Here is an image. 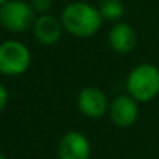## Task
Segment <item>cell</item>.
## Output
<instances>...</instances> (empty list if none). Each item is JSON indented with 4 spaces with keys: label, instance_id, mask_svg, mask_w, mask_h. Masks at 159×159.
I'll use <instances>...</instances> for the list:
<instances>
[{
    "label": "cell",
    "instance_id": "6da1fadb",
    "mask_svg": "<svg viewBox=\"0 0 159 159\" xmlns=\"http://www.w3.org/2000/svg\"><path fill=\"white\" fill-rule=\"evenodd\" d=\"M102 14L97 8L84 2L67 5L61 14L62 27L76 38L94 36L102 25Z\"/></svg>",
    "mask_w": 159,
    "mask_h": 159
},
{
    "label": "cell",
    "instance_id": "30bf717a",
    "mask_svg": "<svg viewBox=\"0 0 159 159\" xmlns=\"http://www.w3.org/2000/svg\"><path fill=\"white\" fill-rule=\"evenodd\" d=\"M100 14L106 20H119L123 16L125 7L122 0H103L100 3Z\"/></svg>",
    "mask_w": 159,
    "mask_h": 159
},
{
    "label": "cell",
    "instance_id": "5bb4252c",
    "mask_svg": "<svg viewBox=\"0 0 159 159\" xmlns=\"http://www.w3.org/2000/svg\"><path fill=\"white\" fill-rule=\"evenodd\" d=\"M0 159H7V157H5V156H3V154H2V156H0Z\"/></svg>",
    "mask_w": 159,
    "mask_h": 159
},
{
    "label": "cell",
    "instance_id": "ba28073f",
    "mask_svg": "<svg viewBox=\"0 0 159 159\" xmlns=\"http://www.w3.org/2000/svg\"><path fill=\"white\" fill-rule=\"evenodd\" d=\"M61 22L55 19L53 16L44 14L34 20L33 25V34L34 39L44 45H53L61 38Z\"/></svg>",
    "mask_w": 159,
    "mask_h": 159
},
{
    "label": "cell",
    "instance_id": "7a4b0ae2",
    "mask_svg": "<svg viewBox=\"0 0 159 159\" xmlns=\"http://www.w3.org/2000/svg\"><path fill=\"white\" fill-rule=\"evenodd\" d=\"M129 97L136 102H150L159 94V69L153 64L134 67L126 80Z\"/></svg>",
    "mask_w": 159,
    "mask_h": 159
},
{
    "label": "cell",
    "instance_id": "8fae6325",
    "mask_svg": "<svg viewBox=\"0 0 159 159\" xmlns=\"http://www.w3.org/2000/svg\"><path fill=\"white\" fill-rule=\"evenodd\" d=\"M53 5V0H31V8L38 13H45Z\"/></svg>",
    "mask_w": 159,
    "mask_h": 159
},
{
    "label": "cell",
    "instance_id": "7c38bea8",
    "mask_svg": "<svg viewBox=\"0 0 159 159\" xmlns=\"http://www.w3.org/2000/svg\"><path fill=\"white\" fill-rule=\"evenodd\" d=\"M7 102H8V92L5 86H0V108L5 109L7 108Z\"/></svg>",
    "mask_w": 159,
    "mask_h": 159
},
{
    "label": "cell",
    "instance_id": "8992f818",
    "mask_svg": "<svg viewBox=\"0 0 159 159\" xmlns=\"http://www.w3.org/2000/svg\"><path fill=\"white\" fill-rule=\"evenodd\" d=\"M78 109L86 117L98 119L108 111L106 95L97 88H84L76 98Z\"/></svg>",
    "mask_w": 159,
    "mask_h": 159
},
{
    "label": "cell",
    "instance_id": "4fadbf2b",
    "mask_svg": "<svg viewBox=\"0 0 159 159\" xmlns=\"http://www.w3.org/2000/svg\"><path fill=\"white\" fill-rule=\"evenodd\" d=\"M7 2H10V0H0V3H2V5H3V3H7Z\"/></svg>",
    "mask_w": 159,
    "mask_h": 159
},
{
    "label": "cell",
    "instance_id": "3957f363",
    "mask_svg": "<svg viewBox=\"0 0 159 159\" xmlns=\"http://www.w3.org/2000/svg\"><path fill=\"white\" fill-rule=\"evenodd\" d=\"M31 62L30 50L19 41H5L0 45V70L5 75L17 76L28 70Z\"/></svg>",
    "mask_w": 159,
    "mask_h": 159
},
{
    "label": "cell",
    "instance_id": "277c9868",
    "mask_svg": "<svg viewBox=\"0 0 159 159\" xmlns=\"http://www.w3.org/2000/svg\"><path fill=\"white\" fill-rule=\"evenodd\" d=\"M0 22L13 33H20L34 25V10L22 0H10L2 5Z\"/></svg>",
    "mask_w": 159,
    "mask_h": 159
},
{
    "label": "cell",
    "instance_id": "5b68a950",
    "mask_svg": "<svg viewBox=\"0 0 159 159\" xmlns=\"http://www.w3.org/2000/svg\"><path fill=\"white\" fill-rule=\"evenodd\" d=\"M58 156L59 159H89L91 143L84 134L70 131L59 140Z\"/></svg>",
    "mask_w": 159,
    "mask_h": 159
},
{
    "label": "cell",
    "instance_id": "52a82bcc",
    "mask_svg": "<svg viewBox=\"0 0 159 159\" xmlns=\"http://www.w3.org/2000/svg\"><path fill=\"white\" fill-rule=\"evenodd\" d=\"M109 112H111V120L117 126L128 128V126L134 125V122L139 117L137 102L133 97L120 95L112 102V106H111Z\"/></svg>",
    "mask_w": 159,
    "mask_h": 159
},
{
    "label": "cell",
    "instance_id": "9c48e42d",
    "mask_svg": "<svg viewBox=\"0 0 159 159\" xmlns=\"http://www.w3.org/2000/svg\"><path fill=\"white\" fill-rule=\"evenodd\" d=\"M109 45L119 53H129L137 42L134 30L128 24H117L109 31Z\"/></svg>",
    "mask_w": 159,
    "mask_h": 159
}]
</instances>
